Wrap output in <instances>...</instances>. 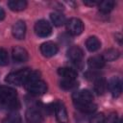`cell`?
Masks as SVG:
<instances>
[{"label":"cell","mask_w":123,"mask_h":123,"mask_svg":"<svg viewBox=\"0 0 123 123\" xmlns=\"http://www.w3.org/2000/svg\"><path fill=\"white\" fill-rule=\"evenodd\" d=\"M36 79H38L37 72H34L29 68H24L8 74L6 76L5 81L8 84L14 86H22V85L25 86L28 82Z\"/></svg>","instance_id":"obj_1"},{"label":"cell","mask_w":123,"mask_h":123,"mask_svg":"<svg viewBox=\"0 0 123 123\" xmlns=\"http://www.w3.org/2000/svg\"><path fill=\"white\" fill-rule=\"evenodd\" d=\"M0 103L9 109H18L19 102L16 98V90L10 86H0Z\"/></svg>","instance_id":"obj_2"},{"label":"cell","mask_w":123,"mask_h":123,"mask_svg":"<svg viewBox=\"0 0 123 123\" xmlns=\"http://www.w3.org/2000/svg\"><path fill=\"white\" fill-rule=\"evenodd\" d=\"M25 88L27 91H29L32 94L35 95H40L46 92L47 90V84L41 80L36 79L28 82L25 85Z\"/></svg>","instance_id":"obj_3"},{"label":"cell","mask_w":123,"mask_h":123,"mask_svg":"<svg viewBox=\"0 0 123 123\" xmlns=\"http://www.w3.org/2000/svg\"><path fill=\"white\" fill-rule=\"evenodd\" d=\"M66 29L72 36H79L84 31V23L81 19L73 17L66 22Z\"/></svg>","instance_id":"obj_4"},{"label":"cell","mask_w":123,"mask_h":123,"mask_svg":"<svg viewBox=\"0 0 123 123\" xmlns=\"http://www.w3.org/2000/svg\"><path fill=\"white\" fill-rule=\"evenodd\" d=\"M35 33L40 37H46L52 33V27L48 21L40 19L35 24Z\"/></svg>","instance_id":"obj_5"},{"label":"cell","mask_w":123,"mask_h":123,"mask_svg":"<svg viewBox=\"0 0 123 123\" xmlns=\"http://www.w3.org/2000/svg\"><path fill=\"white\" fill-rule=\"evenodd\" d=\"M107 87L111 93L112 97H118L122 92V83L118 77H112L107 84Z\"/></svg>","instance_id":"obj_6"},{"label":"cell","mask_w":123,"mask_h":123,"mask_svg":"<svg viewBox=\"0 0 123 123\" xmlns=\"http://www.w3.org/2000/svg\"><path fill=\"white\" fill-rule=\"evenodd\" d=\"M25 117L30 123H43L44 121V117L41 111L35 108H29L26 111Z\"/></svg>","instance_id":"obj_7"},{"label":"cell","mask_w":123,"mask_h":123,"mask_svg":"<svg viewBox=\"0 0 123 123\" xmlns=\"http://www.w3.org/2000/svg\"><path fill=\"white\" fill-rule=\"evenodd\" d=\"M72 99L74 103H85V102H92L93 95L87 89H83L76 91L72 94Z\"/></svg>","instance_id":"obj_8"},{"label":"cell","mask_w":123,"mask_h":123,"mask_svg":"<svg viewBox=\"0 0 123 123\" xmlns=\"http://www.w3.org/2000/svg\"><path fill=\"white\" fill-rule=\"evenodd\" d=\"M58 46L52 41H46L40 45V53L46 58L55 56L58 53Z\"/></svg>","instance_id":"obj_9"},{"label":"cell","mask_w":123,"mask_h":123,"mask_svg":"<svg viewBox=\"0 0 123 123\" xmlns=\"http://www.w3.org/2000/svg\"><path fill=\"white\" fill-rule=\"evenodd\" d=\"M12 36L16 39H23L25 37V35H26V24H25V22L22 21V20L16 21L12 26Z\"/></svg>","instance_id":"obj_10"},{"label":"cell","mask_w":123,"mask_h":123,"mask_svg":"<svg viewBox=\"0 0 123 123\" xmlns=\"http://www.w3.org/2000/svg\"><path fill=\"white\" fill-rule=\"evenodd\" d=\"M12 56L15 62H25L28 60V52L20 46H15L12 48Z\"/></svg>","instance_id":"obj_11"},{"label":"cell","mask_w":123,"mask_h":123,"mask_svg":"<svg viewBox=\"0 0 123 123\" xmlns=\"http://www.w3.org/2000/svg\"><path fill=\"white\" fill-rule=\"evenodd\" d=\"M77 110L84 113H92L96 111L97 106L93 102H85V103H74Z\"/></svg>","instance_id":"obj_12"},{"label":"cell","mask_w":123,"mask_h":123,"mask_svg":"<svg viewBox=\"0 0 123 123\" xmlns=\"http://www.w3.org/2000/svg\"><path fill=\"white\" fill-rule=\"evenodd\" d=\"M55 113L57 119L61 123H65L67 121V111L62 103H57L55 106Z\"/></svg>","instance_id":"obj_13"},{"label":"cell","mask_w":123,"mask_h":123,"mask_svg":"<svg viewBox=\"0 0 123 123\" xmlns=\"http://www.w3.org/2000/svg\"><path fill=\"white\" fill-rule=\"evenodd\" d=\"M84 56L83 50L78 46H72L67 51V57L73 62H80Z\"/></svg>","instance_id":"obj_14"},{"label":"cell","mask_w":123,"mask_h":123,"mask_svg":"<svg viewBox=\"0 0 123 123\" xmlns=\"http://www.w3.org/2000/svg\"><path fill=\"white\" fill-rule=\"evenodd\" d=\"M58 73L63 80H76L77 72L70 67H61L58 69Z\"/></svg>","instance_id":"obj_15"},{"label":"cell","mask_w":123,"mask_h":123,"mask_svg":"<svg viewBox=\"0 0 123 123\" xmlns=\"http://www.w3.org/2000/svg\"><path fill=\"white\" fill-rule=\"evenodd\" d=\"M119 56H120V52L117 49L110 48V49L106 50L101 57L103 58V60L105 62H112V61L117 60L119 58Z\"/></svg>","instance_id":"obj_16"},{"label":"cell","mask_w":123,"mask_h":123,"mask_svg":"<svg viewBox=\"0 0 123 123\" xmlns=\"http://www.w3.org/2000/svg\"><path fill=\"white\" fill-rule=\"evenodd\" d=\"M87 64L91 69H100L105 65V61L101 56H94L88 59Z\"/></svg>","instance_id":"obj_17"},{"label":"cell","mask_w":123,"mask_h":123,"mask_svg":"<svg viewBox=\"0 0 123 123\" xmlns=\"http://www.w3.org/2000/svg\"><path fill=\"white\" fill-rule=\"evenodd\" d=\"M8 7L13 12H20L26 9L27 2L25 0H11L8 2Z\"/></svg>","instance_id":"obj_18"},{"label":"cell","mask_w":123,"mask_h":123,"mask_svg":"<svg viewBox=\"0 0 123 123\" xmlns=\"http://www.w3.org/2000/svg\"><path fill=\"white\" fill-rule=\"evenodd\" d=\"M86 47L90 52H95L101 47V42L96 37H89L86 41Z\"/></svg>","instance_id":"obj_19"},{"label":"cell","mask_w":123,"mask_h":123,"mask_svg":"<svg viewBox=\"0 0 123 123\" xmlns=\"http://www.w3.org/2000/svg\"><path fill=\"white\" fill-rule=\"evenodd\" d=\"M107 89V82L103 78H97L94 83V91L98 95H102Z\"/></svg>","instance_id":"obj_20"},{"label":"cell","mask_w":123,"mask_h":123,"mask_svg":"<svg viewBox=\"0 0 123 123\" xmlns=\"http://www.w3.org/2000/svg\"><path fill=\"white\" fill-rule=\"evenodd\" d=\"M50 18H51V21L53 22V24L57 27H60L65 23V16L63 14H62L61 12H52L50 14Z\"/></svg>","instance_id":"obj_21"},{"label":"cell","mask_w":123,"mask_h":123,"mask_svg":"<svg viewBox=\"0 0 123 123\" xmlns=\"http://www.w3.org/2000/svg\"><path fill=\"white\" fill-rule=\"evenodd\" d=\"M115 3L114 1L111 0H106V1H101L98 3V8L102 12H110L113 7H114Z\"/></svg>","instance_id":"obj_22"},{"label":"cell","mask_w":123,"mask_h":123,"mask_svg":"<svg viewBox=\"0 0 123 123\" xmlns=\"http://www.w3.org/2000/svg\"><path fill=\"white\" fill-rule=\"evenodd\" d=\"M2 123H21V116L18 112H11L2 120Z\"/></svg>","instance_id":"obj_23"},{"label":"cell","mask_w":123,"mask_h":123,"mask_svg":"<svg viewBox=\"0 0 123 123\" xmlns=\"http://www.w3.org/2000/svg\"><path fill=\"white\" fill-rule=\"evenodd\" d=\"M78 86V83L75 80H63L61 82V87L65 90H70Z\"/></svg>","instance_id":"obj_24"},{"label":"cell","mask_w":123,"mask_h":123,"mask_svg":"<svg viewBox=\"0 0 123 123\" xmlns=\"http://www.w3.org/2000/svg\"><path fill=\"white\" fill-rule=\"evenodd\" d=\"M9 62L8 53L4 48H0V66L7 65Z\"/></svg>","instance_id":"obj_25"},{"label":"cell","mask_w":123,"mask_h":123,"mask_svg":"<svg viewBox=\"0 0 123 123\" xmlns=\"http://www.w3.org/2000/svg\"><path fill=\"white\" fill-rule=\"evenodd\" d=\"M104 121H105V116L103 113L94 114L89 119V123H104Z\"/></svg>","instance_id":"obj_26"},{"label":"cell","mask_w":123,"mask_h":123,"mask_svg":"<svg viewBox=\"0 0 123 123\" xmlns=\"http://www.w3.org/2000/svg\"><path fill=\"white\" fill-rule=\"evenodd\" d=\"M104 123H119V120H118V116L115 112H111L108 115L107 118H105V121Z\"/></svg>","instance_id":"obj_27"},{"label":"cell","mask_w":123,"mask_h":123,"mask_svg":"<svg viewBox=\"0 0 123 123\" xmlns=\"http://www.w3.org/2000/svg\"><path fill=\"white\" fill-rule=\"evenodd\" d=\"M99 2L97 1H92V0H86L84 1V4L85 5H87V6H95V5H98Z\"/></svg>","instance_id":"obj_28"},{"label":"cell","mask_w":123,"mask_h":123,"mask_svg":"<svg viewBox=\"0 0 123 123\" xmlns=\"http://www.w3.org/2000/svg\"><path fill=\"white\" fill-rule=\"evenodd\" d=\"M5 18V12H4V10L0 7V20H3Z\"/></svg>","instance_id":"obj_29"}]
</instances>
